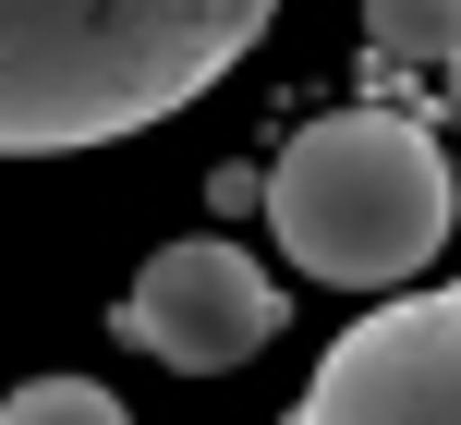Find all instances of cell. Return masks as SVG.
Instances as JSON below:
<instances>
[{
	"instance_id": "1",
	"label": "cell",
	"mask_w": 461,
	"mask_h": 425,
	"mask_svg": "<svg viewBox=\"0 0 461 425\" xmlns=\"http://www.w3.org/2000/svg\"><path fill=\"white\" fill-rule=\"evenodd\" d=\"M279 0H0V158H73L194 110Z\"/></svg>"
},
{
	"instance_id": "2",
	"label": "cell",
	"mask_w": 461,
	"mask_h": 425,
	"mask_svg": "<svg viewBox=\"0 0 461 425\" xmlns=\"http://www.w3.org/2000/svg\"><path fill=\"white\" fill-rule=\"evenodd\" d=\"M267 207V243L328 292H401L425 256L449 243L461 183L449 158L425 146V122L401 110H328L279 146V170L255 183Z\"/></svg>"
},
{
	"instance_id": "3",
	"label": "cell",
	"mask_w": 461,
	"mask_h": 425,
	"mask_svg": "<svg viewBox=\"0 0 461 425\" xmlns=\"http://www.w3.org/2000/svg\"><path fill=\"white\" fill-rule=\"evenodd\" d=\"M292 425H461V280L352 316Z\"/></svg>"
},
{
	"instance_id": "4",
	"label": "cell",
	"mask_w": 461,
	"mask_h": 425,
	"mask_svg": "<svg viewBox=\"0 0 461 425\" xmlns=\"http://www.w3.org/2000/svg\"><path fill=\"white\" fill-rule=\"evenodd\" d=\"M122 340H134L146 365H183V377H230V365H255L279 340V280L243 256V243L183 231V243H158V256L134 267Z\"/></svg>"
},
{
	"instance_id": "5",
	"label": "cell",
	"mask_w": 461,
	"mask_h": 425,
	"mask_svg": "<svg viewBox=\"0 0 461 425\" xmlns=\"http://www.w3.org/2000/svg\"><path fill=\"white\" fill-rule=\"evenodd\" d=\"M365 49L376 61H449L461 49V0H365Z\"/></svg>"
},
{
	"instance_id": "6",
	"label": "cell",
	"mask_w": 461,
	"mask_h": 425,
	"mask_svg": "<svg viewBox=\"0 0 461 425\" xmlns=\"http://www.w3.org/2000/svg\"><path fill=\"white\" fill-rule=\"evenodd\" d=\"M0 425H134V413H122L97 377H24L13 402H0Z\"/></svg>"
},
{
	"instance_id": "7",
	"label": "cell",
	"mask_w": 461,
	"mask_h": 425,
	"mask_svg": "<svg viewBox=\"0 0 461 425\" xmlns=\"http://www.w3.org/2000/svg\"><path fill=\"white\" fill-rule=\"evenodd\" d=\"M438 73H449V122H461V49H449V61H438Z\"/></svg>"
}]
</instances>
